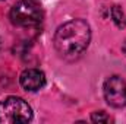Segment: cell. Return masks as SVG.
Listing matches in <instances>:
<instances>
[{"label": "cell", "instance_id": "6da1fadb", "mask_svg": "<svg viewBox=\"0 0 126 124\" xmlns=\"http://www.w3.org/2000/svg\"><path fill=\"white\" fill-rule=\"evenodd\" d=\"M91 41V28L84 19H73L60 25L54 34V48L64 60H76Z\"/></svg>", "mask_w": 126, "mask_h": 124}, {"label": "cell", "instance_id": "7a4b0ae2", "mask_svg": "<svg viewBox=\"0 0 126 124\" xmlns=\"http://www.w3.org/2000/svg\"><path fill=\"white\" fill-rule=\"evenodd\" d=\"M10 22L19 28H35L43 22L44 13L38 0H18L9 13Z\"/></svg>", "mask_w": 126, "mask_h": 124}, {"label": "cell", "instance_id": "3957f363", "mask_svg": "<svg viewBox=\"0 0 126 124\" xmlns=\"http://www.w3.org/2000/svg\"><path fill=\"white\" fill-rule=\"evenodd\" d=\"M32 120V110L19 96H7L0 101V124L28 123Z\"/></svg>", "mask_w": 126, "mask_h": 124}, {"label": "cell", "instance_id": "277c9868", "mask_svg": "<svg viewBox=\"0 0 126 124\" xmlns=\"http://www.w3.org/2000/svg\"><path fill=\"white\" fill-rule=\"evenodd\" d=\"M104 98L113 108L126 107V80L120 76H111L104 82Z\"/></svg>", "mask_w": 126, "mask_h": 124}, {"label": "cell", "instance_id": "5b68a950", "mask_svg": "<svg viewBox=\"0 0 126 124\" xmlns=\"http://www.w3.org/2000/svg\"><path fill=\"white\" fill-rule=\"evenodd\" d=\"M19 83L25 91L37 92L46 85V74L38 69H27L19 76Z\"/></svg>", "mask_w": 126, "mask_h": 124}, {"label": "cell", "instance_id": "8992f818", "mask_svg": "<svg viewBox=\"0 0 126 124\" xmlns=\"http://www.w3.org/2000/svg\"><path fill=\"white\" fill-rule=\"evenodd\" d=\"M111 19H113V22L116 24L117 28H125L126 26V15L120 6H113L111 7Z\"/></svg>", "mask_w": 126, "mask_h": 124}, {"label": "cell", "instance_id": "52a82bcc", "mask_svg": "<svg viewBox=\"0 0 126 124\" xmlns=\"http://www.w3.org/2000/svg\"><path fill=\"white\" fill-rule=\"evenodd\" d=\"M91 121L93 123H110L113 121L110 115H107L104 111H95L91 114Z\"/></svg>", "mask_w": 126, "mask_h": 124}, {"label": "cell", "instance_id": "ba28073f", "mask_svg": "<svg viewBox=\"0 0 126 124\" xmlns=\"http://www.w3.org/2000/svg\"><path fill=\"white\" fill-rule=\"evenodd\" d=\"M122 50H123V53H125V56H126V41H125V44H123V47H122Z\"/></svg>", "mask_w": 126, "mask_h": 124}]
</instances>
